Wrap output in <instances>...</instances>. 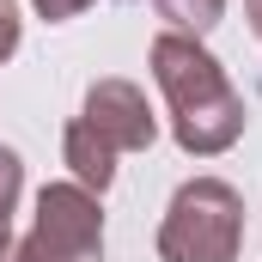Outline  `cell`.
I'll return each mask as SVG.
<instances>
[{
  "label": "cell",
  "instance_id": "obj_1",
  "mask_svg": "<svg viewBox=\"0 0 262 262\" xmlns=\"http://www.w3.org/2000/svg\"><path fill=\"white\" fill-rule=\"evenodd\" d=\"M146 61H152L159 92H165L171 134H177V146H183L189 159H220L226 146H238V134L250 122L244 92L226 79V67L201 49V37L165 31V37H152Z\"/></svg>",
  "mask_w": 262,
  "mask_h": 262
},
{
  "label": "cell",
  "instance_id": "obj_2",
  "mask_svg": "<svg viewBox=\"0 0 262 262\" xmlns=\"http://www.w3.org/2000/svg\"><path fill=\"white\" fill-rule=\"evenodd\" d=\"M244 195L226 177H189L159 226V262H238Z\"/></svg>",
  "mask_w": 262,
  "mask_h": 262
},
{
  "label": "cell",
  "instance_id": "obj_3",
  "mask_svg": "<svg viewBox=\"0 0 262 262\" xmlns=\"http://www.w3.org/2000/svg\"><path fill=\"white\" fill-rule=\"evenodd\" d=\"M18 262H104V207L73 177L37 195V220L18 238Z\"/></svg>",
  "mask_w": 262,
  "mask_h": 262
},
{
  "label": "cell",
  "instance_id": "obj_4",
  "mask_svg": "<svg viewBox=\"0 0 262 262\" xmlns=\"http://www.w3.org/2000/svg\"><path fill=\"white\" fill-rule=\"evenodd\" d=\"M79 122L98 140H110L116 152H140V146L159 140V116L146 110V92L134 79H92V92L79 104Z\"/></svg>",
  "mask_w": 262,
  "mask_h": 262
},
{
  "label": "cell",
  "instance_id": "obj_5",
  "mask_svg": "<svg viewBox=\"0 0 262 262\" xmlns=\"http://www.w3.org/2000/svg\"><path fill=\"white\" fill-rule=\"evenodd\" d=\"M61 159H67V171H73V183H79V189L104 195V189L116 183V159H122V152H116L110 140H98V134L73 116L67 134H61Z\"/></svg>",
  "mask_w": 262,
  "mask_h": 262
},
{
  "label": "cell",
  "instance_id": "obj_6",
  "mask_svg": "<svg viewBox=\"0 0 262 262\" xmlns=\"http://www.w3.org/2000/svg\"><path fill=\"white\" fill-rule=\"evenodd\" d=\"M159 6V18L171 25V31H183V37H207L220 18H226V0H152Z\"/></svg>",
  "mask_w": 262,
  "mask_h": 262
},
{
  "label": "cell",
  "instance_id": "obj_7",
  "mask_svg": "<svg viewBox=\"0 0 262 262\" xmlns=\"http://www.w3.org/2000/svg\"><path fill=\"white\" fill-rule=\"evenodd\" d=\"M25 195V159L12 146H0V226H12V207Z\"/></svg>",
  "mask_w": 262,
  "mask_h": 262
},
{
  "label": "cell",
  "instance_id": "obj_8",
  "mask_svg": "<svg viewBox=\"0 0 262 262\" xmlns=\"http://www.w3.org/2000/svg\"><path fill=\"white\" fill-rule=\"evenodd\" d=\"M18 55V6L12 0H0V67Z\"/></svg>",
  "mask_w": 262,
  "mask_h": 262
},
{
  "label": "cell",
  "instance_id": "obj_9",
  "mask_svg": "<svg viewBox=\"0 0 262 262\" xmlns=\"http://www.w3.org/2000/svg\"><path fill=\"white\" fill-rule=\"evenodd\" d=\"M37 6V18H49V25H61V18H73V12H85L92 0H31Z\"/></svg>",
  "mask_w": 262,
  "mask_h": 262
},
{
  "label": "cell",
  "instance_id": "obj_10",
  "mask_svg": "<svg viewBox=\"0 0 262 262\" xmlns=\"http://www.w3.org/2000/svg\"><path fill=\"white\" fill-rule=\"evenodd\" d=\"M0 262H18V244H12V226H0Z\"/></svg>",
  "mask_w": 262,
  "mask_h": 262
},
{
  "label": "cell",
  "instance_id": "obj_11",
  "mask_svg": "<svg viewBox=\"0 0 262 262\" xmlns=\"http://www.w3.org/2000/svg\"><path fill=\"white\" fill-rule=\"evenodd\" d=\"M244 12H250V31L262 37V0H244Z\"/></svg>",
  "mask_w": 262,
  "mask_h": 262
}]
</instances>
